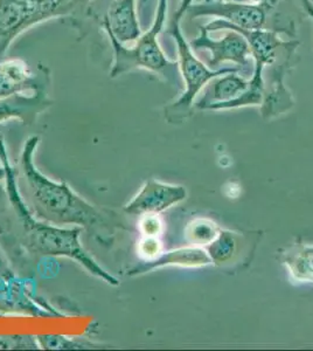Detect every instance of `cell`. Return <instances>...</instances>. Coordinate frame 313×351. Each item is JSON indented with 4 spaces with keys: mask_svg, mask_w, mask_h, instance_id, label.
Returning <instances> with one entry per match:
<instances>
[{
    "mask_svg": "<svg viewBox=\"0 0 313 351\" xmlns=\"http://www.w3.org/2000/svg\"><path fill=\"white\" fill-rule=\"evenodd\" d=\"M39 143V136L27 138L18 168V184L24 188L25 195H21L26 197L25 203L29 211L38 219L58 226L74 225L94 232L114 231L119 225L114 212L97 208L77 195L66 182H55L39 171L34 163Z\"/></svg>",
    "mask_w": 313,
    "mask_h": 351,
    "instance_id": "cell-1",
    "label": "cell"
},
{
    "mask_svg": "<svg viewBox=\"0 0 313 351\" xmlns=\"http://www.w3.org/2000/svg\"><path fill=\"white\" fill-rule=\"evenodd\" d=\"M0 163L5 170L4 180L8 200L12 205L13 212L19 223L21 240L25 248L36 256H64L75 260L89 274L111 286H118V279L105 271L82 246L79 237L84 228L77 226L66 228L53 225L38 219L29 211L20 192L16 170L8 160L4 141L0 143Z\"/></svg>",
    "mask_w": 313,
    "mask_h": 351,
    "instance_id": "cell-2",
    "label": "cell"
},
{
    "mask_svg": "<svg viewBox=\"0 0 313 351\" xmlns=\"http://www.w3.org/2000/svg\"><path fill=\"white\" fill-rule=\"evenodd\" d=\"M193 3V0H181L179 8L170 19L166 34L172 36L177 44L178 49V69L184 82L185 92L173 104H168L164 109L165 120L171 124L181 123L186 121L192 114L195 106V97L199 93L206 87L210 80L216 76L223 75L227 73L241 72L238 67H222L221 69H210L208 66L199 60L195 56L190 43L186 40L181 32V21L186 16L187 8Z\"/></svg>",
    "mask_w": 313,
    "mask_h": 351,
    "instance_id": "cell-3",
    "label": "cell"
},
{
    "mask_svg": "<svg viewBox=\"0 0 313 351\" xmlns=\"http://www.w3.org/2000/svg\"><path fill=\"white\" fill-rule=\"evenodd\" d=\"M92 0H0V59L28 28L54 18H92Z\"/></svg>",
    "mask_w": 313,
    "mask_h": 351,
    "instance_id": "cell-4",
    "label": "cell"
},
{
    "mask_svg": "<svg viewBox=\"0 0 313 351\" xmlns=\"http://www.w3.org/2000/svg\"><path fill=\"white\" fill-rule=\"evenodd\" d=\"M167 10L168 0H158L155 19L151 27L147 29V32L142 33V36L129 46L121 44L110 32H105L114 51V60L110 69L111 79H116L135 69H145L167 81L175 69H178V62L167 59L158 41L159 34L163 31L166 21Z\"/></svg>",
    "mask_w": 313,
    "mask_h": 351,
    "instance_id": "cell-5",
    "label": "cell"
},
{
    "mask_svg": "<svg viewBox=\"0 0 313 351\" xmlns=\"http://www.w3.org/2000/svg\"><path fill=\"white\" fill-rule=\"evenodd\" d=\"M226 34L221 39H212L210 32L201 26L198 36L190 41V47L193 51L200 52L206 51L210 53L208 67L210 69H221L220 66L226 62L234 64L240 68L245 75L248 68L254 69V60L250 52L249 44L241 33L235 29H223Z\"/></svg>",
    "mask_w": 313,
    "mask_h": 351,
    "instance_id": "cell-6",
    "label": "cell"
},
{
    "mask_svg": "<svg viewBox=\"0 0 313 351\" xmlns=\"http://www.w3.org/2000/svg\"><path fill=\"white\" fill-rule=\"evenodd\" d=\"M269 8L262 5L250 4L246 1H203L192 4L187 8L186 16L190 19L198 16H218L233 27L243 31H255L266 28L269 16Z\"/></svg>",
    "mask_w": 313,
    "mask_h": 351,
    "instance_id": "cell-7",
    "label": "cell"
},
{
    "mask_svg": "<svg viewBox=\"0 0 313 351\" xmlns=\"http://www.w3.org/2000/svg\"><path fill=\"white\" fill-rule=\"evenodd\" d=\"M52 84V72L47 66L39 64L32 71L24 60L0 62V99L24 93L48 90Z\"/></svg>",
    "mask_w": 313,
    "mask_h": 351,
    "instance_id": "cell-8",
    "label": "cell"
},
{
    "mask_svg": "<svg viewBox=\"0 0 313 351\" xmlns=\"http://www.w3.org/2000/svg\"><path fill=\"white\" fill-rule=\"evenodd\" d=\"M186 196L184 186L150 180L145 182L140 191L124 205L123 210L131 216L158 215L183 202Z\"/></svg>",
    "mask_w": 313,
    "mask_h": 351,
    "instance_id": "cell-9",
    "label": "cell"
},
{
    "mask_svg": "<svg viewBox=\"0 0 313 351\" xmlns=\"http://www.w3.org/2000/svg\"><path fill=\"white\" fill-rule=\"evenodd\" d=\"M92 19L99 23L104 32H110L122 45H132L142 36L136 0H112L105 16L99 18L92 13Z\"/></svg>",
    "mask_w": 313,
    "mask_h": 351,
    "instance_id": "cell-10",
    "label": "cell"
},
{
    "mask_svg": "<svg viewBox=\"0 0 313 351\" xmlns=\"http://www.w3.org/2000/svg\"><path fill=\"white\" fill-rule=\"evenodd\" d=\"M52 106L53 100L48 95V90L31 93L28 95L16 94L0 99V124L18 119L26 125H32Z\"/></svg>",
    "mask_w": 313,
    "mask_h": 351,
    "instance_id": "cell-11",
    "label": "cell"
},
{
    "mask_svg": "<svg viewBox=\"0 0 313 351\" xmlns=\"http://www.w3.org/2000/svg\"><path fill=\"white\" fill-rule=\"evenodd\" d=\"M250 77L247 79L241 72H231L216 76L203 88L201 99L195 104L200 110H206L213 104H228L238 100L249 89Z\"/></svg>",
    "mask_w": 313,
    "mask_h": 351,
    "instance_id": "cell-12",
    "label": "cell"
},
{
    "mask_svg": "<svg viewBox=\"0 0 313 351\" xmlns=\"http://www.w3.org/2000/svg\"><path fill=\"white\" fill-rule=\"evenodd\" d=\"M210 263L208 253L201 248H180L175 251L164 253L152 261H143L127 271V276H137L153 271L155 268L165 266H183V267H199Z\"/></svg>",
    "mask_w": 313,
    "mask_h": 351,
    "instance_id": "cell-13",
    "label": "cell"
},
{
    "mask_svg": "<svg viewBox=\"0 0 313 351\" xmlns=\"http://www.w3.org/2000/svg\"><path fill=\"white\" fill-rule=\"evenodd\" d=\"M38 343L42 349L48 350H75V349H94L99 348V344L90 343L87 341L79 342L77 339H71L59 335H38Z\"/></svg>",
    "mask_w": 313,
    "mask_h": 351,
    "instance_id": "cell-14",
    "label": "cell"
},
{
    "mask_svg": "<svg viewBox=\"0 0 313 351\" xmlns=\"http://www.w3.org/2000/svg\"><path fill=\"white\" fill-rule=\"evenodd\" d=\"M235 252L234 237L228 232H221L210 243L208 247V256L215 263H226Z\"/></svg>",
    "mask_w": 313,
    "mask_h": 351,
    "instance_id": "cell-15",
    "label": "cell"
},
{
    "mask_svg": "<svg viewBox=\"0 0 313 351\" xmlns=\"http://www.w3.org/2000/svg\"><path fill=\"white\" fill-rule=\"evenodd\" d=\"M187 238L198 245L210 243L218 237V230L210 220L198 219L192 221L186 230Z\"/></svg>",
    "mask_w": 313,
    "mask_h": 351,
    "instance_id": "cell-16",
    "label": "cell"
},
{
    "mask_svg": "<svg viewBox=\"0 0 313 351\" xmlns=\"http://www.w3.org/2000/svg\"><path fill=\"white\" fill-rule=\"evenodd\" d=\"M289 265L292 273L299 279L313 280V247H304L291 256Z\"/></svg>",
    "mask_w": 313,
    "mask_h": 351,
    "instance_id": "cell-17",
    "label": "cell"
},
{
    "mask_svg": "<svg viewBox=\"0 0 313 351\" xmlns=\"http://www.w3.org/2000/svg\"><path fill=\"white\" fill-rule=\"evenodd\" d=\"M39 347L36 336L0 335V350H36Z\"/></svg>",
    "mask_w": 313,
    "mask_h": 351,
    "instance_id": "cell-18",
    "label": "cell"
},
{
    "mask_svg": "<svg viewBox=\"0 0 313 351\" xmlns=\"http://www.w3.org/2000/svg\"><path fill=\"white\" fill-rule=\"evenodd\" d=\"M163 246L158 237L143 236L138 243V253L143 261H152L162 256Z\"/></svg>",
    "mask_w": 313,
    "mask_h": 351,
    "instance_id": "cell-19",
    "label": "cell"
},
{
    "mask_svg": "<svg viewBox=\"0 0 313 351\" xmlns=\"http://www.w3.org/2000/svg\"><path fill=\"white\" fill-rule=\"evenodd\" d=\"M164 223L158 215H144L139 220V230L143 236L159 237L163 232Z\"/></svg>",
    "mask_w": 313,
    "mask_h": 351,
    "instance_id": "cell-20",
    "label": "cell"
},
{
    "mask_svg": "<svg viewBox=\"0 0 313 351\" xmlns=\"http://www.w3.org/2000/svg\"><path fill=\"white\" fill-rule=\"evenodd\" d=\"M250 1H251V4L262 5L269 10H275L279 3V0H250Z\"/></svg>",
    "mask_w": 313,
    "mask_h": 351,
    "instance_id": "cell-21",
    "label": "cell"
},
{
    "mask_svg": "<svg viewBox=\"0 0 313 351\" xmlns=\"http://www.w3.org/2000/svg\"><path fill=\"white\" fill-rule=\"evenodd\" d=\"M301 8L305 11L306 14L312 19L313 21V3L312 0H299Z\"/></svg>",
    "mask_w": 313,
    "mask_h": 351,
    "instance_id": "cell-22",
    "label": "cell"
},
{
    "mask_svg": "<svg viewBox=\"0 0 313 351\" xmlns=\"http://www.w3.org/2000/svg\"><path fill=\"white\" fill-rule=\"evenodd\" d=\"M11 276V271H10V268L8 267V265H6L4 258H3V254H1V252H0V276L8 278V276Z\"/></svg>",
    "mask_w": 313,
    "mask_h": 351,
    "instance_id": "cell-23",
    "label": "cell"
},
{
    "mask_svg": "<svg viewBox=\"0 0 313 351\" xmlns=\"http://www.w3.org/2000/svg\"><path fill=\"white\" fill-rule=\"evenodd\" d=\"M4 177H5V170H4V168H3V167H1V168H0V180H4Z\"/></svg>",
    "mask_w": 313,
    "mask_h": 351,
    "instance_id": "cell-24",
    "label": "cell"
},
{
    "mask_svg": "<svg viewBox=\"0 0 313 351\" xmlns=\"http://www.w3.org/2000/svg\"><path fill=\"white\" fill-rule=\"evenodd\" d=\"M203 1H222V0H203ZM226 1V0H223ZM233 1H245V0H233Z\"/></svg>",
    "mask_w": 313,
    "mask_h": 351,
    "instance_id": "cell-25",
    "label": "cell"
},
{
    "mask_svg": "<svg viewBox=\"0 0 313 351\" xmlns=\"http://www.w3.org/2000/svg\"><path fill=\"white\" fill-rule=\"evenodd\" d=\"M3 141H4V140H3V138H1V137H0V143H1V142H3Z\"/></svg>",
    "mask_w": 313,
    "mask_h": 351,
    "instance_id": "cell-26",
    "label": "cell"
}]
</instances>
